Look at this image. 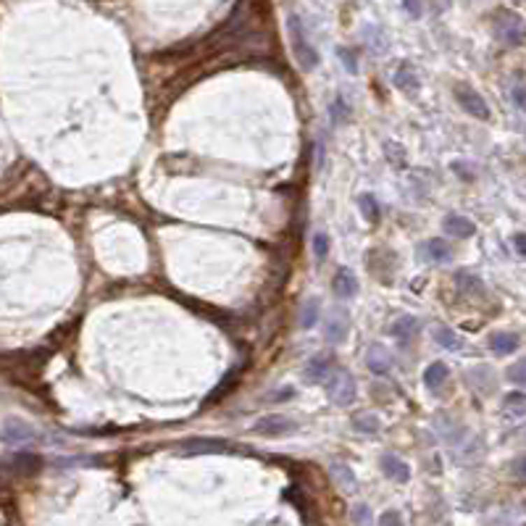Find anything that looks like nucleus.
I'll use <instances>...</instances> for the list:
<instances>
[{
  "instance_id": "f257e3e1",
  "label": "nucleus",
  "mask_w": 526,
  "mask_h": 526,
  "mask_svg": "<svg viewBox=\"0 0 526 526\" xmlns=\"http://www.w3.org/2000/svg\"><path fill=\"white\" fill-rule=\"evenodd\" d=\"M287 27H290V37H292V50H295L297 64L303 66L306 71H313L318 66V53H316V48L311 45V40H308L303 22H300L297 16H290V19H287Z\"/></svg>"
},
{
  "instance_id": "f03ea898",
  "label": "nucleus",
  "mask_w": 526,
  "mask_h": 526,
  "mask_svg": "<svg viewBox=\"0 0 526 526\" xmlns=\"http://www.w3.org/2000/svg\"><path fill=\"white\" fill-rule=\"evenodd\" d=\"M327 395L334 406H350L355 400V382L348 371H337L329 376L327 384Z\"/></svg>"
},
{
  "instance_id": "7ed1b4c3",
  "label": "nucleus",
  "mask_w": 526,
  "mask_h": 526,
  "mask_svg": "<svg viewBox=\"0 0 526 526\" xmlns=\"http://www.w3.org/2000/svg\"><path fill=\"white\" fill-rule=\"evenodd\" d=\"M297 429V424L292 421V418L287 416H263L255 421V427H253V432L255 434H261V437H285V434H292Z\"/></svg>"
},
{
  "instance_id": "20e7f679",
  "label": "nucleus",
  "mask_w": 526,
  "mask_h": 526,
  "mask_svg": "<svg viewBox=\"0 0 526 526\" xmlns=\"http://www.w3.org/2000/svg\"><path fill=\"white\" fill-rule=\"evenodd\" d=\"M455 98H458V103L463 106V111L471 113L474 119H482V121L490 119V106H487V100H484L476 90L460 85V87L455 90Z\"/></svg>"
},
{
  "instance_id": "39448f33",
  "label": "nucleus",
  "mask_w": 526,
  "mask_h": 526,
  "mask_svg": "<svg viewBox=\"0 0 526 526\" xmlns=\"http://www.w3.org/2000/svg\"><path fill=\"white\" fill-rule=\"evenodd\" d=\"M34 437H37V434H34V429L29 427L27 421H19V418L6 421V424H3V429H0V439H3V442H8V445H27V442H32Z\"/></svg>"
},
{
  "instance_id": "423d86ee",
  "label": "nucleus",
  "mask_w": 526,
  "mask_h": 526,
  "mask_svg": "<svg viewBox=\"0 0 526 526\" xmlns=\"http://www.w3.org/2000/svg\"><path fill=\"white\" fill-rule=\"evenodd\" d=\"M176 450L179 453H187V455H200V453H224L227 442L224 439H211V437H192L185 439V442H176Z\"/></svg>"
},
{
  "instance_id": "0eeeda50",
  "label": "nucleus",
  "mask_w": 526,
  "mask_h": 526,
  "mask_svg": "<svg viewBox=\"0 0 526 526\" xmlns=\"http://www.w3.org/2000/svg\"><path fill=\"white\" fill-rule=\"evenodd\" d=\"M366 363H369V369L376 376H382V374H390V369H392V355L382 345H371L369 353H366Z\"/></svg>"
},
{
  "instance_id": "6e6552de",
  "label": "nucleus",
  "mask_w": 526,
  "mask_h": 526,
  "mask_svg": "<svg viewBox=\"0 0 526 526\" xmlns=\"http://www.w3.org/2000/svg\"><path fill=\"white\" fill-rule=\"evenodd\" d=\"M497 37H500L505 45H513V48H518V45L524 43V29H521V19H516V16H508V19H503V22L497 24Z\"/></svg>"
},
{
  "instance_id": "1a4fd4ad",
  "label": "nucleus",
  "mask_w": 526,
  "mask_h": 526,
  "mask_svg": "<svg viewBox=\"0 0 526 526\" xmlns=\"http://www.w3.org/2000/svg\"><path fill=\"white\" fill-rule=\"evenodd\" d=\"M382 471L387 474L390 479H395V482H408V479H411L408 463L400 460L397 455H392V453H384L382 455Z\"/></svg>"
},
{
  "instance_id": "9d476101",
  "label": "nucleus",
  "mask_w": 526,
  "mask_h": 526,
  "mask_svg": "<svg viewBox=\"0 0 526 526\" xmlns=\"http://www.w3.org/2000/svg\"><path fill=\"white\" fill-rule=\"evenodd\" d=\"M442 227L453 237H471L474 232H476V224L471 219H466V216H460V213H448L445 221H442Z\"/></svg>"
},
{
  "instance_id": "9b49d317",
  "label": "nucleus",
  "mask_w": 526,
  "mask_h": 526,
  "mask_svg": "<svg viewBox=\"0 0 526 526\" xmlns=\"http://www.w3.org/2000/svg\"><path fill=\"white\" fill-rule=\"evenodd\" d=\"M329 371H332V355H313L311 361H308L306 366V379L311 384H316V382H324L329 376Z\"/></svg>"
},
{
  "instance_id": "f8f14e48",
  "label": "nucleus",
  "mask_w": 526,
  "mask_h": 526,
  "mask_svg": "<svg viewBox=\"0 0 526 526\" xmlns=\"http://www.w3.org/2000/svg\"><path fill=\"white\" fill-rule=\"evenodd\" d=\"M329 474H332V479L340 484L345 492H355V490H358V479H355V474H353L350 466H345V463H332V466H329Z\"/></svg>"
},
{
  "instance_id": "ddd939ff",
  "label": "nucleus",
  "mask_w": 526,
  "mask_h": 526,
  "mask_svg": "<svg viewBox=\"0 0 526 526\" xmlns=\"http://www.w3.org/2000/svg\"><path fill=\"white\" fill-rule=\"evenodd\" d=\"M332 287H334V292L340 297H355V292H358V279H355V274H353L350 269H340Z\"/></svg>"
},
{
  "instance_id": "4468645a",
  "label": "nucleus",
  "mask_w": 526,
  "mask_h": 526,
  "mask_svg": "<svg viewBox=\"0 0 526 526\" xmlns=\"http://www.w3.org/2000/svg\"><path fill=\"white\" fill-rule=\"evenodd\" d=\"M395 87L406 90V92H416L418 77H416V71H413V66L403 64L400 69H397V74H395Z\"/></svg>"
},
{
  "instance_id": "2eb2a0df",
  "label": "nucleus",
  "mask_w": 526,
  "mask_h": 526,
  "mask_svg": "<svg viewBox=\"0 0 526 526\" xmlns=\"http://www.w3.org/2000/svg\"><path fill=\"white\" fill-rule=\"evenodd\" d=\"M392 334L400 340H413L418 334V318L413 316H400L392 324Z\"/></svg>"
},
{
  "instance_id": "dca6fc26",
  "label": "nucleus",
  "mask_w": 526,
  "mask_h": 526,
  "mask_svg": "<svg viewBox=\"0 0 526 526\" xmlns=\"http://www.w3.org/2000/svg\"><path fill=\"white\" fill-rule=\"evenodd\" d=\"M434 340H437V345H442L445 350H460L463 348V342H460V337L453 332L450 327H434Z\"/></svg>"
},
{
  "instance_id": "f3484780",
  "label": "nucleus",
  "mask_w": 526,
  "mask_h": 526,
  "mask_svg": "<svg viewBox=\"0 0 526 526\" xmlns=\"http://www.w3.org/2000/svg\"><path fill=\"white\" fill-rule=\"evenodd\" d=\"M490 348H492L497 355H508V353H513L516 348H518V337H516V334H508V332H500V334H495L492 340H490Z\"/></svg>"
},
{
  "instance_id": "a211bd4d",
  "label": "nucleus",
  "mask_w": 526,
  "mask_h": 526,
  "mask_svg": "<svg viewBox=\"0 0 526 526\" xmlns=\"http://www.w3.org/2000/svg\"><path fill=\"white\" fill-rule=\"evenodd\" d=\"M448 366L445 363H432V366H427V371H424V384H427L429 390H437L439 384L448 379Z\"/></svg>"
},
{
  "instance_id": "6ab92c4d",
  "label": "nucleus",
  "mask_w": 526,
  "mask_h": 526,
  "mask_svg": "<svg viewBox=\"0 0 526 526\" xmlns=\"http://www.w3.org/2000/svg\"><path fill=\"white\" fill-rule=\"evenodd\" d=\"M421 250L427 253V258L434 263H445L450 258V248L445 245V240H427Z\"/></svg>"
},
{
  "instance_id": "aec40b11",
  "label": "nucleus",
  "mask_w": 526,
  "mask_h": 526,
  "mask_svg": "<svg viewBox=\"0 0 526 526\" xmlns=\"http://www.w3.org/2000/svg\"><path fill=\"white\" fill-rule=\"evenodd\" d=\"M348 337V321L340 316H334V318H329V324H327V340L332 342H342Z\"/></svg>"
},
{
  "instance_id": "412c9836",
  "label": "nucleus",
  "mask_w": 526,
  "mask_h": 526,
  "mask_svg": "<svg viewBox=\"0 0 526 526\" xmlns=\"http://www.w3.org/2000/svg\"><path fill=\"white\" fill-rule=\"evenodd\" d=\"M318 300L316 297H311V300H306V306H303V316H300V327L303 329H311V327H316V321H318Z\"/></svg>"
},
{
  "instance_id": "4be33fe9",
  "label": "nucleus",
  "mask_w": 526,
  "mask_h": 526,
  "mask_svg": "<svg viewBox=\"0 0 526 526\" xmlns=\"http://www.w3.org/2000/svg\"><path fill=\"white\" fill-rule=\"evenodd\" d=\"M353 429L355 432H363V434H374L379 429V418L374 413H366V416H355L353 418Z\"/></svg>"
},
{
  "instance_id": "5701e85b",
  "label": "nucleus",
  "mask_w": 526,
  "mask_h": 526,
  "mask_svg": "<svg viewBox=\"0 0 526 526\" xmlns=\"http://www.w3.org/2000/svg\"><path fill=\"white\" fill-rule=\"evenodd\" d=\"M458 287L463 290V292H482L484 290L482 282H479L474 274H466V271H460L458 274Z\"/></svg>"
},
{
  "instance_id": "b1692460",
  "label": "nucleus",
  "mask_w": 526,
  "mask_h": 526,
  "mask_svg": "<svg viewBox=\"0 0 526 526\" xmlns=\"http://www.w3.org/2000/svg\"><path fill=\"white\" fill-rule=\"evenodd\" d=\"M348 116H350V111H348L345 98H334V103H332V121L334 124H345Z\"/></svg>"
},
{
  "instance_id": "393cba45",
  "label": "nucleus",
  "mask_w": 526,
  "mask_h": 526,
  "mask_svg": "<svg viewBox=\"0 0 526 526\" xmlns=\"http://www.w3.org/2000/svg\"><path fill=\"white\" fill-rule=\"evenodd\" d=\"M358 203H361V211L366 213V219H369V221L379 219V206H376L374 195H369V192H366V195H361V200H358Z\"/></svg>"
},
{
  "instance_id": "a878e982",
  "label": "nucleus",
  "mask_w": 526,
  "mask_h": 526,
  "mask_svg": "<svg viewBox=\"0 0 526 526\" xmlns=\"http://www.w3.org/2000/svg\"><path fill=\"white\" fill-rule=\"evenodd\" d=\"M505 411H513L516 416L524 413V392H511L505 397Z\"/></svg>"
},
{
  "instance_id": "bb28decb",
  "label": "nucleus",
  "mask_w": 526,
  "mask_h": 526,
  "mask_svg": "<svg viewBox=\"0 0 526 526\" xmlns=\"http://www.w3.org/2000/svg\"><path fill=\"white\" fill-rule=\"evenodd\" d=\"M313 253H316L318 261H324L329 255V237L324 234V232H318L316 237H313Z\"/></svg>"
},
{
  "instance_id": "cd10ccee",
  "label": "nucleus",
  "mask_w": 526,
  "mask_h": 526,
  "mask_svg": "<svg viewBox=\"0 0 526 526\" xmlns=\"http://www.w3.org/2000/svg\"><path fill=\"white\" fill-rule=\"evenodd\" d=\"M16 463H19V469H22V471L32 474V471H37V469H40V463H43V460L37 458V455H19V458H16Z\"/></svg>"
},
{
  "instance_id": "c85d7f7f",
  "label": "nucleus",
  "mask_w": 526,
  "mask_h": 526,
  "mask_svg": "<svg viewBox=\"0 0 526 526\" xmlns=\"http://www.w3.org/2000/svg\"><path fill=\"white\" fill-rule=\"evenodd\" d=\"M337 55L345 61V66H348V71H350V74H355V71H358V58H355V53H353V50L340 48V50H337Z\"/></svg>"
},
{
  "instance_id": "c756f323",
  "label": "nucleus",
  "mask_w": 526,
  "mask_h": 526,
  "mask_svg": "<svg viewBox=\"0 0 526 526\" xmlns=\"http://www.w3.org/2000/svg\"><path fill=\"white\" fill-rule=\"evenodd\" d=\"M353 521L355 524H371V513H369V505H355L353 508Z\"/></svg>"
},
{
  "instance_id": "7c9ffc66",
  "label": "nucleus",
  "mask_w": 526,
  "mask_h": 526,
  "mask_svg": "<svg viewBox=\"0 0 526 526\" xmlns=\"http://www.w3.org/2000/svg\"><path fill=\"white\" fill-rule=\"evenodd\" d=\"M508 379H511V382H516L518 387L526 382V379H524V361H516L513 366L508 369Z\"/></svg>"
},
{
  "instance_id": "2f4dec72",
  "label": "nucleus",
  "mask_w": 526,
  "mask_h": 526,
  "mask_svg": "<svg viewBox=\"0 0 526 526\" xmlns=\"http://www.w3.org/2000/svg\"><path fill=\"white\" fill-rule=\"evenodd\" d=\"M397 150H400V145L397 143H387V155H390V161H395V166H403L406 164V153L397 155Z\"/></svg>"
},
{
  "instance_id": "473e14b6",
  "label": "nucleus",
  "mask_w": 526,
  "mask_h": 526,
  "mask_svg": "<svg viewBox=\"0 0 526 526\" xmlns=\"http://www.w3.org/2000/svg\"><path fill=\"white\" fill-rule=\"evenodd\" d=\"M379 524H403V516L397 511H387V513L379 516Z\"/></svg>"
},
{
  "instance_id": "72a5a7b5",
  "label": "nucleus",
  "mask_w": 526,
  "mask_h": 526,
  "mask_svg": "<svg viewBox=\"0 0 526 526\" xmlns=\"http://www.w3.org/2000/svg\"><path fill=\"white\" fill-rule=\"evenodd\" d=\"M511 100H513V106H516L518 111L524 108V87H521V85L511 90Z\"/></svg>"
},
{
  "instance_id": "f704fd0d",
  "label": "nucleus",
  "mask_w": 526,
  "mask_h": 526,
  "mask_svg": "<svg viewBox=\"0 0 526 526\" xmlns=\"http://www.w3.org/2000/svg\"><path fill=\"white\" fill-rule=\"evenodd\" d=\"M403 6H406V11L411 13L413 19L421 16V3H418V0H403Z\"/></svg>"
},
{
  "instance_id": "c9c22d12",
  "label": "nucleus",
  "mask_w": 526,
  "mask_h": 526,
  "mask_svg": "<svg viewBox=\"0 0 526 526\" xmlns=\"http://www.w3.org/2000/svg\"><path fill=\"white\" fill-rule=\"evenodd\" d=\"M513 248L518 255H526V248H524V234H516L513 237Z\"/></svg>"
},
{
  "instance_id": "e433bc0d",
  "label": "nucleus",
  "mask_w": 526,
  "mask_h": 526,
  "mask_svg": "<svg viewBox=\"0 0 526 526\" xmlns=\"http://www.w3.org/2000/svg\"><path fill=\"white\" fill-rule=\"evenodd\" d=\"M274 397H276V400H282V397H292V390H282V392H276Z\"/></svg>"
},
{
  "instance_id": "4c0bfd02",
  "label": "nucleus",
  "mask_w": 526,
  "mask_h": 526,
  "mask_svg": "<svg viewBox=\"0 0 526 526\" xmlns=\"http://www.w3.org/2000/svg\"><path fill=\"white\" fill-rule=\"evenodd\" d=\"M516 474H518V476H521V474H524V460H521V458L516 460Z\"/></svg>"
}]
</instances>
